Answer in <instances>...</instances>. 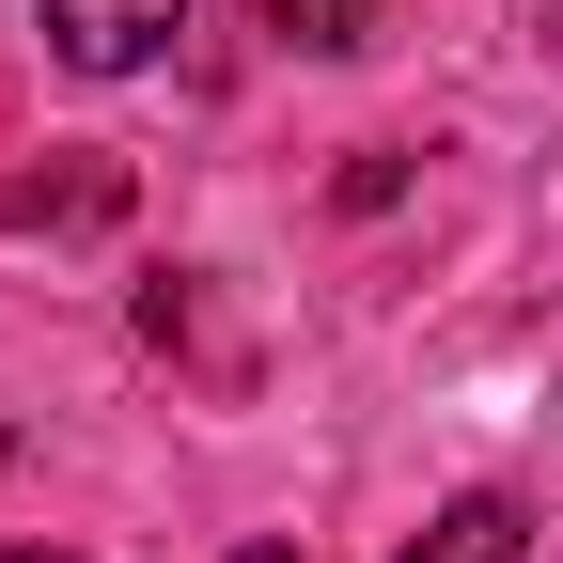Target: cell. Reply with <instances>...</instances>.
<instances>
[{"mask_svg":"<svg viewBox=\"0 0 563 563\" xmlns=\"http://www.w3.org/2000/svg\"><path fill=\"white\" fill-rule=\"evenodd\" d=\"M251 32H266V47H313V63H344V47L376 32V0H251Z\"/></svg>","mask_w":563,"mask_h":563,"instance_id":"277c9868","label":"cell"},{"mask_svg":"<svg viewBox=\"0 0 563 563\" xmlns=\"http://www.w3.org/2000/svg\"><path fill=\"white\" fill-rule=\"evenodd\" d=\"M407 563H532V517L501 501V485H470V501H439L407 532Z\"/></svg>","mask_w":563,"mask_h":563,"instance_id":"3957f363","label":"cell"},{"mask_svg":"<svg viewBox=\"0 0 563 563\" xmlns=\"http://www.w3.org/2000/svg\"><path fill=\"white\" fill-rule=\"evenodd\" d=\"M188 32V0H47V63H79V79H141Z\"/></svg>","mask_w":563,"mask_h":563,"instance_id":"6da1fadb","label":"cell"},{"mask_svg":"<svg viewBox=\"0 0 563 563\" xmlns=\"http://www.w3.org/2000/svg\"><path fill=\"white\" fill-rule=\"evenodd\" d=\"M0 563H79V548H0Z\"/></svg>","mask_w":563,"mask_h":563,"instance_id":"5b68a950","label":"cell"},{"mask_svg":"<svg viewBox=\"0 0 563 563\" xmlns=\"http://www.w3.org/2000/svg\"><path fill=\"white\" fill-rule=\"evenodd\" d=\"M0 220H16V235H110V220H125V157H63V173H16V188H0Z\"/></svg>","mask_w":563,"mask_h":563,"instance_id":"7a4b0ae2","label":"cell"},{"mask_svg":"<svg viewBox=\"0 0 563 563\" xmlns=\"http://www.w3.org/2000/svg\"><path fill=\"white\" fill-rule=\"evenodd\" d=\"M235 563H298V548H235Z\"/></svg>","mask_w":563,"mask_h":563,"instance_id":"8992f818","label":"cell"}]
</instances>
